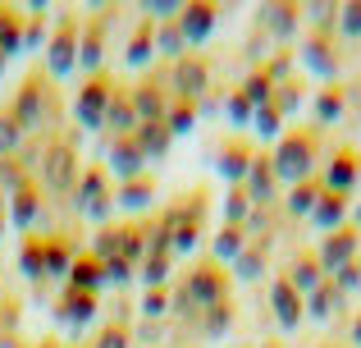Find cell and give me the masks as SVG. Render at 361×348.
<instances>
[{"label":"cell","mask_w":361,"mask_h":348,"mask_svg":"<svg viewBox=\"0 0 361 348\" xmlns=\"http://www.w3.org/2000/svg\"><path fill=\"white\" fill-rule=\"evenodd\" d=\"M151 197H156V179L151 174H137V179L115 188V206H123V211H147Z\"/></svg>","instance_id":"18"},{"label":"cell","mask_w":361,"mask_h":348,"mask_svg":"<svg viewBox=\"0 0 361 348\" xmlns=\"http://www.w3.org/2000/svg\"><path fill=\"white\" fill-rule=\"evenodd\" d=\"M137 280L147 289H165V280H169V257H147L142 261V270H137Z\"/></svg>","instance_id":"28"},{"label":"cell","mask_w":361,"mask_h":348,"mask_svg":"<svg viewBox=\"0 0 361 348\" xmlns=\"http://www.w3.org/2000/svg\"><path fill=\"white\" fill-rule=\"evenodd\" d=\"M97 312H101L97 294H82V289H64V298L55 303V321L69 325V330H82Z\"/></svg>","instance_id":"11"},{"label":"cell","mask_w":361,"mask_h":348,"mask_svg":"<svg viewBox=\"0 0 361 348\" xmlns=\"http://www.w3.org/2000/svg\"><path fill=\"white\" fill-rule=\"evenodd\" d=\"M0 234H5V188H0Z\"/></svg>","instance_id":"34"},{"label":"cell","mask_w":361,"mask_h":348,"mask_svg":"<svg viewBox=\"0 0 361 348\" xmlns=\"http://www.w3.org/2000/svg\"><path fill=\"white\" fill-rule=\"evenodd\" d=\"M247 152H252V147L238 143V138H233V143H224V147H220V161H215V165H220V174L243 179L247 170H252V156H247Z\"/></svg>","instance_id":"21"},{"label":"cell","mask_w":361,"mask_h":348,"mask_svg":"<svg viewBox=\"0 0 361 348\" xmlns=\"http://www.w3.org/2000/svg\"><path fill=\"white\" fill-rule=\"evenodd\" d=\"M82 348H87V344H82Z\"/></svg>","instance_id":"37"},{"label":"cell","mask_w":361,"mask_h":348,"mask_svg":"<svg viewBox=\"0 0 361 348\" xmlns=\"http://www.w3.org/2000/svg\"><path fill=\"white\" fill-rule=\"evenodd\" d=\"M229 115H233V124H243V119L252 115V101H247L243 92H238V97H229Z\"/></svg>","instance_id":"33"},{"label":"cell","mask_w":361,"mask_h":348,"mask_svg":"<svg viewBox=\"0 0 361 348\" xmlns=\"http://www.w3.org/2000/svg\"><path fill=\"white\" fill-rule=\"evenodd\" d=\"M87 348H133V325H119V321H110L106 330L97 335Z\"/></svg>","instance_id":"25"},{"label":"cell","mask_w":361,"mask_h":348,"mask_svg":"<svg viewBox=\"0 0 361 348\" xmlns=\"http://www.w3.org/2000/svg\"><path fill=\"white\" fill-rule=\"evenodd\" d=\"M151 51H156V23H151V18H142V23H137V32L128 37L123 64H133V69H137V64H147V60H151Z\"/></svg>","instance_id":"20"},{"label":"cell","mask_w":361,"mask_h":348,"mask_svg":"<svg viewBox=\"0 0 361 348\" xmlns=\"http://www.w3.org/2000/svg\"><path fill=\"white\" fill-rule=\"evenodd\" d=\"M5 64H9V60H5V55H0V73H5Z\"/></svg>","instance_id":"35"},{"label":"cell","mask_w":361,"mask_h":348,"mask_svg":"<svg viewBox=\"0 0 361 348\" xmlns=\"http://www.w3.org/2000/svg\"><path fill=\"white\" fill-rule=\"evenodd\" d=\"M37 215H42V184L27 179V184H18L14 193H9V224L23 229V234H32Z\"/></svg>","instance_id":"10"},{"label":"cell","mask_w":361,"mask_h":348,"mask_svg":"<svg viewBox=\"0 0 361 348\" xmlns=\"http://www.w3.org/2000/svg\"><path fill=\"white\" fill-rule=\"evenodd\" d=\"M156 46L165 55H178L183 60V51H188V42H183V32H178V23H156Z\"/></svg>","instance_id":"27"},{"label":"cell","mask_w":361,"mask_h":348,"mask_svg":"<svg viewBox=\"0 0 361 348\" xmlns=\"http://www.w3.org/2000/svg\"><path fill=\"white\" fill-rule=\"evenodd\" d=\"M106 170L119 179V184H128V179L147 174V156H142L137 138H110V156H106Z\"/></svg>","instance_id":"9"},{"label":"cell","mask_w":361,"mask_h":348,"mask_svg":"<svg viewBox=\"0 0 361 348\" xmlns=\"http://www.w3.org/2000/svg\"><path fill=\"white\" fill-rule=\"evenodd\" d=\"M169 289H147V298H142V321H160V316L174 312V303H169Z\"/></svg>","instance_id":"24"},{"label":"cell","mask_w":361,"mask_h":348,"mask_svg":"<svg viewBox=\"0 0 361 348\" xmlns=\"http://www.w3.org/2000/svg\"><path fill=\"white\" fill-rule=\"evenodd\" d=\"M69 289H82V294H101L106 289V261L97 252H78L69 270Z\"/></svg>","instance_id":"13"},{"label":"cell","mask_w":361,"mask_h":348,"mask_svg":"<svg viewBox=\"0 0 361 348\" xmlns=\"http://www.w3.org/2000/svg\"><path fill=\"white\" fill-rule=\"evenodd\" d=\"M115 92H119V83L110 78L106 69L101 73H92L87 83L78 88V128H101L106 124V110H110V101H115Z\"/></svg>","instance_id":"5"},{"label":"cell","mask_w":361,"mask_h":348,"mask_svg":"<svg viewBox=\"0 0 361 348\" xmlns=\"http://www.w3.org/2000/svg\"><path fill=\"white\" fill-rule=\"evenodd\" d=\"M18 270H23L32 284L46 280V229L23 234V248H18Z\"/></svg>","instance_id":"15"},{"label":"cell","mask_w":361,"mask_h":348,"mask_svg":"<svg viewBox=\"0 0 361 348\" xmlns=\"http://www.w3.org/2000/svg\"><path fill=\"white\" fill-rule=\"evenodd\" d=\"M137 147H142V156H147V165L151 161H165L169 156V143H174V133L165 128V119H151V124H137Z\"/></svg>","instance_id":"17"},{"label":"cell","mask_w":361,"mask_h":348,"mask_svg":"<svg viewBox=\"0 0 361 348\" xmlns=\"http://www.w3.org/2000/svg\"><path fill=\"white\" fill-rule=\"evenodd\" d=\"M9 110H14V119H18V128H23V133H42V128H51L55 119H60L55 78H51V73H42V64H37V69H27V78L18 83L14 101H9Z\"/></svg>","instance_id":"1"},{"label":"cell","mask_w":361,"mask_h":348,"mask_svg":"<svg viewBox=\"0 0 361 348\" xmlns=\"http://www.w3.org/2000/svg\"><path fill=\"white\" fill-rule=\"evenodd\" d=\"M174 23H178V32H183V42L197 46V42H206L211 28H215V5H183Z\"/></svg>","instance_id":"14"},{"label":"cell","mask_w":361,"mask_h":348,"mask_svg":"<svg viewBox=\"0 0 361 348\" xmlns=\"http://www.w3.org/2000/svg\"><path fill=\"white\" fill-rule=\"evenodd\" d=\"M106 46H110V14H92L82 18L78 32V73H101L106 69Z\"/></svg>","instance_id":"6"},{"label":"cell","mask_w":361,"mask_h":348,"mask_svg":"<svg viewBox=\"0 0 361 348\" xmlns=\"http://www.w3.org/2000/svg\"><path fill=\"white\" fill-rule=\"evenodd\" d=\"M128 280H133V266L119 261V257H110L106 261V284H128Z\"/></svg>","instance_id":"32"},{"label":"cell","mask_w":361,"mask_h":348,"mask_svg":"<svg viewBox=\"0 0 361 348\" xmlns=\"http://www.w3.org/2000/svg\"><path fill=\"white\" fill-rule=\"evenodd\" d=\"M78 32H82V14H60L51 42H46V73L51 78H69L78 69Z\"/></svg>","instance_id":"4"},{"label":"cell","mask_w":361,"mask_h":348,"mask_svg":"<svg viewBox=\"0 0 361 348\" xmlns=\"http://www.w3.org/2000/svg\"><path fill=\"white\" fill-rule=\"evenodd\" d=\"M73 211L92 224H110L115 215V184H110V170L106 165H82L78 184H73Z\"/></svg>","instance_id":"3"},{"label":"cell","mask_w":361,"mask_h":348,"mask_svg":"<svg viewBox=\"0 0 361 348\" xmlns=\"http://www.w3.org/2000/svg\"><path fill=\"white\" fill-rule=\"evenodd\" d=\"M274 303H279V321L283 325H298V316H302V307H298V289L283 280L279 289H274Z\"/></svg>","instance_id":"26"},{"label":"cell","mask_w":361,"mask_h":348,"mask_svg":"<svg viewBox=\"0 0 361 348\" xmlns=\"http://www.w3.org/2000/svg\"><path fill=\"white\" fill-rule=\"evenodd\" d=\"M73 239L69 234H46V280H69L73 270Z\"/></svg>","instance_id":"16"},{"label":"cell","mask_w":361,"mask_h":348,"mask_svg":"<svg viewBox=\"0 0 361 348\" xmlns=\"http://www.w3.org/2000/svg\"><path fill=\"white\" fill-rule=\"evenodd\" d=\"M197 124V101H183V97H174L169 101V110H165V128L169 133H188V128Z\"/></svg>","instance_id":"22"},{"label":"cell","mask_w":361,"mask_h":348,"mask_svg":"<svg viewBox=\"0 0 361 348\" xmlns=\"http://www.w3.org/2000/svg\"><path fill=\"white\" fill-rule=\"evenodd\" d=\"M206 83H211V64L202 60V55H183V60L169 69V92L183 101H197L206 92Z\"/></svg>","instance_id":"7"},{"label":"cell","mask_w":361,"mask_h":348,"mask_svg":"<svg viewBox=\"0 0 361 348\" xmlns=\"http://www.w3.org/2000/svg\"><path fill=\"white\" fill-rule=\"evenodd\" d=\"M23 51V9H5L0 5V55H18Z\"/></svg>","instance_id":"19"},{"label":"cell","mask_w":361,"mask_h":348,"mask_svg":"<svg viewBox=\"0 0 361 348\" xmlns=\"http://www.w3.org/2000/svg\"><path fill=\"white\" fill-rule=\"evenodd\" d=\"M243 224H224L220 234H215V257H238L243 252Z\"/></svg>","instance_id":"29"},{"label":"cell","mask_w":361,"mask_h":348,"mask_svg":"<svg viewBox=\"0 0 361 348\" xmlns=\"http://www.w3.org/2000/svg\"><path fill=\"white\" fill-rule=\"evenodd\" d=\"M206 312V335H220V330H229V321H233V312H229V298L224 303H215V307H202Z\"/></svg>","instance_id":"31"},{"label":"cell","mask_w":361,"mask_h":348,"mask_svg":"<svg viewBox=\"0 0 361 348\" xmlns=\"http://www.w3.org/2000/svg\"><path fill=\"white\" fill-rule=\"evenodd\" d=\"M0 340H5V325H0Z\"/></svg>","instance_id":"36"},{"label":"cell","mask_w":361,"mask_h":348,"mask_svg":"<svg viewBox=\"0 0 361 348\" xmlns=\"http://www.w3.org/2000/svg\"><path fill=\"white\" fill-rule=\"evenodd\" d=\"M270 188H274V165L270 161H252V197H261V202H270Z\"/></svg>","instance_id":"30"},{"label":"cell","mask_w":361,"mask_h":348,"mask_svg":"<svg viewBox=\"0 0 361 348\" xmlns=\"http://www.w3.org/2000/svg\"><path fill=\"white\" fill-rule=\"evenodd\" d=\"M165 83H169V78H142L137 88H128V92H133V106H137V119H142V124H151V119H165L169 101H174V92H169Z\"/></svg>","instance_id":"8"},{"label":"cell","mask_w":361,"mask_h":348,"mask_svg":"<svg viewBox=\"0 0 361 348\" xmlns=\"http://www.w3.org/2000/svg\"><path fill=\"white\" fill-rule=\"evenodd\" d=\"M18 143H23V128H18L14 110L0 106V156H18Z\"/></svg>","instance_id":"23"},{"label":"cell","mask_w":361,"mask_h":348,"mask_svg":"<svg viewBox=\"0 0 361 348\" xmlns=\"http://www.w3.org/2000/svg\"><path fill=\"white\" fill-rule=\"evenodd\" d=\"M82 165H78V133L73 128H60L42 143V156L32 165V179L46 188V193H73Z\"/></svg>","instance_id":"2"},{"label":"cell","mask_w":361,"mask_h":348,"mask_svg":"<svg viewBox=\"0 0 361 348\" xmlns=\"http://www.w3.org/2000/svg\"><path fill=\"white\" fill-rule=\"evenodd\" d=\"M137 106H133V92L119 83V92H115V101H110V110H106V128H110V138H133L137 133Z\"/></svg>","instance_id":"12"}]
</instances>
